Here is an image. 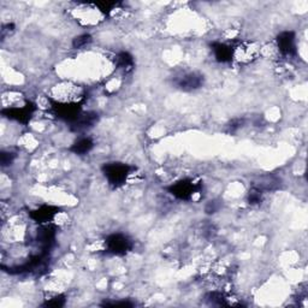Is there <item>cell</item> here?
I'll return each instance as SVG.
<instances>
[{
    "label": "cell",
    "instance_id": "obj_1",
    "mask_svg": "<svg viewBox=\"0 0 308 308\" xmlns=\"http://www.w3.org/2000/svg\"><path fill=\"white\" fill-rule=\"evenodd\" d=\"M105 175L112 184L119 185L127 180L129 172L127 166L121 164H111L105 168Z\"/></svg>",
    "mask_w": 308,
    "mask_h": 308
},
{
    "label": "cell",
    "instance_id": "obj_2",
    "mask_svg": "<svg viewBox=\"0 0 308 308\" xmlns=\"http://www.w3.org/2000/svg\"><path fill=\"white\" fill-rule=\"evenodd\" d=\"M276 48L278 49L279 53L282 55L290 56L295 53V36L290 31H285L282 33L277 39V46Z\"/></svg>",
    "mask_w": 308,
    "mask_h": 308
},
{
    "label": "cell",
    "instance_id": "obj_3",
    "mask_svg": "<svg viewBox=\"0 0 308 308\" xmlns=\"http://www.w3.org/2000/svg\"><path fill=\"white\" fill-rule=\"evenodd\" d=\"M108 248L115 254H124L130 248V242L123 235H112L108 240Z\"/></svg>",
    "mask_w": 308,
    "mask_h": 308
},
{
    "label": "cell",
    "instance_id": "obj_4",
    "mask_svg": "<svg viewBox=\"0 0 308 308\" xmlns=\"http://www.w3.org/2000/svg\"><path fill=\"white\" fill-rule=\"evenodd\" d=\"M178 87L184 90H193L200 88L202 84V77L197 74H187L178 80Z\"/></svg>",
    "mask_w": 308,
    "mask_h": 308
},
{
    "label": "cell",
    "instance_id": "obj_5",
    "mask_svg": "<svg viewBox=\"0 0 308 308\" xmlns=\"http://www.w3.org/2000/svg\"><path fill=\"white\" fill-rule=\"evenodd\" d=\"M195 193V184L193 182H180V183L172 187V194L181 197V199H188V197H191L193 194Z\"/></svg>",
    "mask_w": 308,
    "mask_h": 308
},
{
    "label": "cell",
    "instance_id": "obj_6",
    "mask_svg": "<svg viewBox=\"0 0 308 308\" xmlns=\"http://www.w3.org/2000/svg\"><path fill=\"white\" fill-rule=\"evenodd\" d=\"M213 51H215L216 58L219 62H228L232 58V49L230 47L223 45V43H216L213 46Z\"/></svg>",
    "mask_w": 308,
    "mask_h": 308
},
{
    "label": "cell",
    "instance_id": "obj_7",
    "mask_svg": "<svg viewBox=\"0 0 308 308\" xmlns=\"http://www.w3.org/2000/svg\"><path fill=\"white\" fill-rule=\"evenodd\" d=\"M92 147H93L92 141L84 137V139L78 140L77 142L74 144V147H72V150H74V152L77 153V154H84V153L89 152V150L92 149Z\"/></svg>",
    "mask_w": 308,
    "mask_h": 308
},
{
    "label": "cell",
    "instance_id": "obj_8",
    "mask_svg": "<svg viewBox=\"0 0 308 308\" xmlns=\"http://www.w3.org/2000/svg\"><path fill=\"white\" fill-rule=\"evenodd\" d=\"M116 61H117V65L119 69H122V70H124L125 72L130 70L131 68H133V58H131L130 56L128 55V53H121L117 58H116Z\"/></svg>",
    "mask_w": 308,
    "mask_h": 308
},
{
    "label": "cell",
    "instance_id": "obj_9",
    "mask_svg": "<svg viewBox=\"0 0 308 308\" xmlns=\"http://www.w3.org/2000/svg\"><path fill=\"white\" fill-rule=\"evenodd\" d=\"M90 36L87 35V34H84V35H81L76 37V40L74 41V46L77 47V48H81V47L88 45V43L90 42Z\"/></svg>",
    "mask_w": 308,
    "mask_h": 308
}]
</instances>
